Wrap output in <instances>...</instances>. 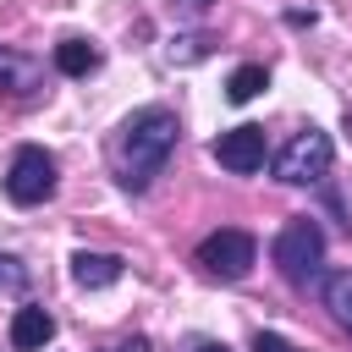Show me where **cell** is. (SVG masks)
<instances>
[{"label":"cell","mask_w":352,"mask_h":352,"mask_svg":"<svg viewBox=\"0 0 352 352\" xmlns=\"http://www.w3.org/2000/svg\"><path fill=\"white\" fill-rule=\"evenodd\" d=\"M176 138H182L176 110H165V104H143V110H132V116L121 121L116 143H110L116 182H121L126 192H148V187H154V176L165 170V160H170Z\"/></svg>","instance_id":"1"},{"label":"cell","mask_w":352,"mask_h":352,"mask_svg":"<svg viewBox=\"0 0 352 352\" xmlns=\"http://www.w3.org/2000/svg\"><path fill=\"white\" fill-rule=\"evenodd\" d=\"M270 258H275V270L292 286H308L319 275V264H324V231H319V220H308V214L286 220L275 231V242H270Z\"/></svg>","instance_id":"2"},{"label":"cell","mask_w":352,"mask_h":352,"mask_svg":"<svg viewBox=\"0 0 352 352\" xmlns=\"http://www.w3.org/2000/svg\"><path fill=\"white\" fill-rule=\"evenodd\" d=\"M192 264L209 275V280H242L253 264H258V242H253V231H236V226H220V231H209L204 242H198V253H192Z\"/></svg>","instance_id":"3"},{"label":"cell","mask_w":352,"mask_h":352,"mask_svg":"<svg viewBox=\"0 0 352 352\" xmlns=\"http://www.w3.org/2000/svg\"><path fill=\"white\" fill-rule=\"evenodd\" d=\"M330 160H336V143H330V132H319V126H302L280 154H275V182H286V187H308V182H324L330 176Z\"/></svg>","instance_id":"4"},{"label":"cell","mask_w":352,"mask_h":352,"mask_svg":"<svg viewBox=\"0 0 352 352\" xmlns=\"http://www.w3.org/2000/svg\"><path fill=\"white\" fill-rule=\"evenodd\" d=\"M50 192H55V160H50L38 143H22V148L11 154V170H6V198L22 204V209H33V204H44Z\"/></svg>","instance_id":"5"},{"label":"cell","mask_w":352,"mask_h":352,"mask_svg":"<svg viewBox=\"0 0 352 352\" xmlns=\"http://www.w3.org/2000/svg\"><path fill=\"white\" fill-rule=\"evenodd\" d=\"M0 99L6 104H38L44 99V66L22 50L0 44Z\"/></svg>","instance_id":"6"},{"label":"cell","mask_w":352,"mask_h":352,"mask_svg":"<svg viewBox=\"0 0 352 352\" xmlns=\"http://www.w3.org/2000/svg\"><path fill=\"white\" fill-rule=\"evenodd\" d=\"M214 160L231 170V176H253L264 170V126H231L214 138Z\"/></svg>","instance_id":"7"},{"label":"cell","mask_w":352,"mask_h":352,"mask_svg":"<svg viewBox=\"0 0 352 352\" xmlns=\"http://www.w3.org/2000/svg\"><path fill=\"white\" fill-rule=\"evenodd\" d=\"M50 336H55V319H50V308H38V302H22V308L11 314V346H16V352H44V346H50Z\"/></svg>","instance_id":"8"},{"label":"cell","mask_w":352,"mask_h":352,"mask_svg":"<svg viewBox=\"0 0 352 352\" xmlns=\"http://www.w3.org/2000/svg\"><path fill=\"white\" fill-rule=\"evenodd\" d=\"M121 270H126V258H121V253H72V280H77L82 292L116 286V280H121Z\"/></svg>","instance_id":"9"},{"label":"cell","mask_w":352,"mask_h":352,"mask_svg":"<svg viewBox=\"0 0 352 352\" xmlns=\"http://www.w3.org/2000/svg\"><path fill=\"white\" fill-rule=\"evenodd\" d=\"M94 66H99V50L88 38H60L55 44V72L60 77H88Z\"/></svg>","instance_id":"10"},{"label":"cell","mask_w":352,"mask_h":352,"mask_svg":"<svg viewBox=\"0 0 352 352\" xmlns=\"http://www.w3.org/2000/svg\"><path fill=\"white\" fill-rule=\"evenodd\" d=\"M324 308H330V319L352 336V270H330V275H324Z\"/></svg>","instance_id":"11"},{"label":"cell","mask_w":352,"mask_h":352,"mask_svg":"<svg viewBox=\"0 0 352 352\" xmlns=\"http://www.w3.org/2000/svg\"><path fill=\"white\" fill-rule=\"evenodd\" d=\"M264 88H270V72H264L258 60H248V66H236V72L226 77V99H231V104H248V99L264 94Z\"/></svg>","instance_id":"12"},{"label":"cell","mask_w":352,"mask_h":352,"mask_svg":"<svg viewBox=\"0 0 352 352\" xmlns=\"http://www.w3.org/2000/svg\"><path fill=\"white\" fill-rule=\"evenodd\" d=\"M28 280H33V270H28L16 253H0V292L22 297V292H28Z\"/></svg>","instance_id":"13"},{"label":"cell","mask_w":352,"mask_h":352,"mask_svg":"<svg viewBox=\"0 0 352 352\" xmlns=\"http://www.w3.org/2000/svg\"><path fill=\"white\" fill-rule=\"evenodd\" d=\"M104 352H154V346H148V336H121V341H110Z\"/></svg>","instance_id":"14"},{"label":"cell","mask_w":352,"mask_h":352,"mask_svg":"<svg viewBox=\"0 0 352 352\" xmlns=\"http://www.w3.org/2000/svg\"><path fill=\"white\" fill-rule=\"evenodd\" d=\"M253 352H292V346H286V336H264V330H258V336H253Z\"/></svg>","instance_id":"15"},{"label":"cell","mask_w":352,"mask_h":352,"mask_svg":"<svg viewBox=\"0 0 352 352\" xmlns=\"http://www.w3.org/2000/svg\"><path fill=\"white\" fill-rule=\"evenodd\" d=\"M182 44H187V50H176V55H182V60H198V55H204V50H209V38H182ZM176 55H170V60H176Z\"/></svg>","instance_id":"16"},{"label":"cell","mask_w":352,"mask_h":352,"mask_svg":"<svg viewBox=\"0 0 352 352\" xmlns=\"http://www.w3.org/2000/svg\"><path fill=\"white\" fill-rule=\"evenodd\" d=\"M176 6H182V11H187V16H204V11H209V6H214V0H176Z\"/></svg>","instance_id":"17"},{"label":"cell","mask_w":352,"mask_h":352,"mask_svg":"<svg viewBox=\"0 0 352 352\" xmlns=\"http://www.w3.org/2000/svg\"><path fill=\"white\" fill-rule=\"evenodd\" d=\"M192 352H226V346H220V341H198Z\"/></svg>","instance_id":"18"}]
</instances>
